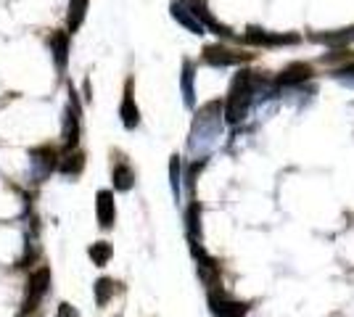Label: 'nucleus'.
I'll list each match as a JSON object with an SVG mask.
<instances>
[{"mask_svg": "<svg viewBox=\"0 0 354 317\" xmlns=\"http://www.w3.org/2000/svg\"><path fill=\"white\" fill-rule=\"evenodd\" d=\"M82 164H85V159H82V153H69L64 162H61V172L64 175H77L80 169H82Z\"/></svg>", "mask_w": 354, "mask_h": 317, "instance_id": "nucleus-12", "label": "nucleus"}, {"mask_svg": "<svg viewBox=\"0 0 354 317\" xmlns=\"http://www.w3.org/2000/svg\"><path fill=\"white\" fill-rule=\"evenodd\" d=\"M48 286H50V270L48 267H40L30 275V283H27V296H24V304H21V315L27 312H35L37 304L45 299L48 294Z\"/></svg>", "mask_w": 354, "mask_h": 317, "instance_id": "nucleus-2", "label": "nucleus"}, {"mask_svg": "<svg viewBox=\"0 0 354 317\" xmlns=\"http://www.w3.org/2000/svg\"><path fill=\"white\" fill-rule=\"evenodd\" d=\"M249 56H236L233 50H227V48L222 46H209L204 50V61L212 64V66H233V64H241V61H246Z\"/></svg>", "mask_w": 354, "mask_h": 317, "instance_id": "nucleus-4", "label": "nucleus"}, {"mask_svg": "<svg viewBox=\"0 0 354 317\" xmlns=\"http://www.w3.org/2000/svg\"><path fill=\"white\" fill-rule=\"evenodd\" d=\"M172 14H175V19H180V21H183L188 30L196 32V35H201V32H204V24H201V21H196V19H193V16L188 14L185 8H180V6H172Z\"/></svg>", "mask_w": 354, "mask_h": 317, "instance_id": "nucleus-10", "label": "nucleus"}, {"mask_svg": "<svg viewBox=\"0 0 354 317\" xmlns=\"http://www.w3.org/2000/svg\"><path fill=\"white\" fill-rule=\"evenodd\" d=\"M133 180H135L133 169L124 164V162H119V164L114 166V188H117V191H130V188H133Z\"/></svg>", "mask_w": 354, "mask_h": 317, "instance_id": "nucleus-7", "label": "nucleus"}, {"mask_svg": "<svg viewBox=\"0 0 354 317\" xmlns=\"http://www.w3.org/2000/svg\"><path fill=\"white\" fill-rule=\"evenodd\" d=\"M251 46H283V43H296V35H270L262 30H249V35L243 37Z\"/></svg>", "mask_w": 354, "mask_h": 317, "instance_id": "nucleus-5", "label": "nucleus"}, {"mask_svg": "<svg viewBox=\"0 0 354 317\" xmlns=\"http://www.w3.org/2000/svg\"><path fill=\"white\" fill-rule=\"evenodd\" d=\"M64 137H66V143L74 146L77 143V108L69 111V117H66V130H64Z\"/></svg>", "mask_w": 354, "mask_h": 317, "instance_id": "nucleus-15", "label": "nucleus"}, {"mask_svg": "<svg viewBox=\"0 0 354 317\" xmlns=\"http://www.w3.org/2000/svg\"><path fill=\"white\" fill-rule=\"evenodd\" d=\"M315 40H320V43H325V46H346V43H352L354 40V27H349V30H341V32H330V35H317Z\"/></svg>", "mask_w": 354, "mask_h": 317, "instance_id": "nucleus-8", "label": "nucleus"}, {"mask_svg": "<svg viewBox=\"0 0 354 317\" xmlns=\"http://www.w3.org/2000/svg\"><path fill=\"white\" fill-rule=\"evenodd\" d=\"M56 317H77V309H74L72 304H59V312H56Z\"/></svg>", "mask_w": 354, "mask_h": 317, "instance_id": "nucleus-17", "label": "nucleus"}, {"mask_svg": "<svg viewBox=\"0 0 354 317\" xmlns=\"http://www.w3.org/2000/svg\"><path fill=\"white\" fill-rule=\"evenodd\" d=\"M90 257H93V262H95L98 267H104L106 262H109V257H111V246H109L106 241L93 243V249H90Z\"/></svg>", "mask_w": 354, "mask_h": 317, "instance_id": "nucleus-11", "label": "nucleus"}, {"mask_svg": "<svg viewBox=\"0 0 354 317\" xmlns=\"http://www.w3.org/2000/svg\"><path fill=\"white\" fill-rule=\"evenodd\" d=\"M257 77L251 75V72H241L236 77V82H233V88H230V95H227V104H225V117L227 122H241L246 117V108H249V101H251V93L257 88Z\"/></svg>", "mask_w": 354, "mask_h": 317, "instance_id": "nucleus-1", "label": "nucleus"}, {"mask_svg": "<svg viewBox=\"0 0 354 317\" xmlns=\"http://www.w3.org/2000/svg\"><path fill=\"white\" fill-rule=\"evenodd\" d=\"M85 6H88V0H72V8H69V27L77 30L80 24H82V19H85Z\"/></svg>", "mask_w": 354, "mask_h": 317, "instance_id": "nucleus-13", "label": "nucleus"}, {"mask_svg": "<svg viewBox=\"0 0 354 317\" xmlns=\"http://www.w3.org/2000/svg\"><path fill=\"white\" fill-rule=\"evenodd\" d=\"M50 46L56 48V59L64 66V61H66V35H53L50 37Z\"/></svg>", "mask_w": 354, "mask_h": 317, "instance_id": "nucleus-16", "label": "nucleus"}, {"mask_svg": "<svg viewBox=\"0 0 354 317\" xmlns=\"http://www.w3.org/2000/svg\"><path fill=\"white\" fill-rule=\"evenodd\" d=\"M336 75H339V79H352V82H354V64H349V66H341Z\"/></svg>", "mask_w": 354, "mask_h": 317, "instance_id": "nucleus-18", "label": "nucleus"}, {"mask_svg": "<svg viewBox=\"0 0 354 317\" xmlns=\"http://www.w3.org/2000/svg\"><path fill=\"white\" fill-rule=\"evenodd\" d=\"M114 220H117V209H114V196H111V191H101L98 193V222L104 230L114 225Z\"/></svg>", "mask_w": 354, "mask_h": 317, "instance_id": "nucleus-6", "label": "nucleus"}, {"mask_svg": "<svg viewBox=\"0 0 354 317\" xmlns=\"http://www.w3.org/2000/svg\"><path fill=\"white\" fill-rule=\"evenodd\" d=\"M312 75H315V69L310 64L296 61V64H288L283 69V75H278V85H299V82H307Z\"/></svg>", "mask_w": 354, "mask_h": 317, "instance_id": "nucleus-3", "label": "nucleus"}, {"mask_svg": "<svg viewBox=\"0 0 354 317\" xmlns=\"http://www.w3.org/2000/svg\"><path fill=\"white\" fill-rule=\"evenodd\" d=\"M114 280H109V278H101L98 283H95V299H98V304L104 307L106 302H109V294H114Z\"/></svg>", "mask_w": 354, "mask_h": 317, "instance_id": "nucleus-14", "label": "nucleus"}, {"mask_svg": "<svg viewBox=\"0 0 354 317\" xmlns=\"http://www.w3.org/2000/svg\"><path fill=\"white\" fill-rule=\"evenodd\" d=\"M122 119L127 127H135L138 124V106L133 104V93L127 88V95H124V104H122Z\"/></svg>", "mask_w": 354, "mask_h": 317, "instance_id": "nucleus-9", "label": "nucleus"}]
</instances>
